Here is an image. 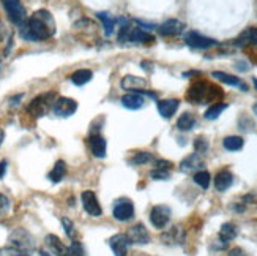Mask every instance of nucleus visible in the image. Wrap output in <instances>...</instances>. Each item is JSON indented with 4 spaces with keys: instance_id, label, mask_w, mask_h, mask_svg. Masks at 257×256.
Masks as SVG:
<instances>
[{
    "instance_id": "nucleus-1",
    "label": "nucleus",
    "mask_w": 257,
    "mask_h": 256,
    "mask_svg": "<svg viewBox=\"0 0 257 256\" xmlns=\"http://www.w3.org/2000/svg\"><path fill=\"white\" fill-rule=\"evenodd\" d=\"M19 32L24 40L43 41L51 38L55 33V22L49 11L40 10L37 13H33L24 24L19 26Z\"/></svg>"
},
{
    "instance_id": "nucleus-2",
    "label": "nucleus",
    "mask_w": 257,
    "mask_h": 256,
    "mask_svg": "<svg viewBox=\"0 0 257 256\" xmlns=\"http://www.w3.org/2000/svg\"><path fill=\"white\" fill-rule=\"evenodd\" d=\"M222 92L218 87L210 86L204 81H199L193 84L188 91V100L193 103H202V102H213L216 98H221Z\"/></svg>"
},
{
    "instance_id": "nucleus-3",
    "label": "nucleus",
    "mask_w": 257,
    "mask_h": 256,
    "mask_svg": "<svg viewBox=\"0 0 257 256\" xmlns=\"http://www.w3.org/2000/svg\"><path fill=\"white\" fill-rule=\"evenodd\" d=\"M118 40L120 43L121 41H131V43H142V44H147V43H152L153 41V37L150 33L145 32L142 27H138V26H131L128 22L123 19V27L120 29V33H118Z\"/></svg>"
},
{
    "instance_id": "nucleus-4",
    "label": "nucleus",
    "mask_w": 257,
    "mask_h": 256,
    "mask_svg": "<svg viewBox=\"0 0 257 256\" xmlns=\"http://www.w3.org/2000/svg\"><path fill=\"white\" fill-rule=\"evenodd\" d=\"M10 245L21 250L27 256H30V253L33 251V247H35V243H33V239L27 231L16 229L15 232H11V236H10Z\"/></svg>"
},
{
    "instance_id": "nucleus-5",
    "label": "nucleus",
    "mask_w": 257,
    "mask_h": 256,
    "mask_svg": "<svg viewBox=\"0 0 257 256\" xmlns=\"http://www.w3.org/2000/svg\"><path fill=\"white\" fill-rule=\"evenodd\" d=\"M2 5L7 11L8 18L11 19V22H15L16 26H22L27 21L26 8L22 7L19 0H2Z\"/></svg>"
},
{
    "instance_id": "nucleus-6",
    "label": "nucleus",
    "mask_w": 257,
    "mask_h": 256,
    "mask_svg": "<svg viewBox=\"0 0 257 256\" xmlns=\"http://www.w3.org/2000/svg\"><path fill=\"white\" fill-rule=\"evenodd\" d=\"M185 43L188 44L189 48H193V49H208L211 46H216L218 41L213 40V38H208L205 35H202V33H199V32H188L186 35H185Z\"/></svg>"
},
{
    "instance_id": "nucleus-7",
    "label": "nucleus",
    "mask_w": 257,
    "mask_h": 256,
    "mask_svg": "<svg viewBox=\"0 0 257 256\" xmlns=\"http://www.w3.org/2000/svg\"><path fill=\"white\" fill-rule=\"evenodd\" d=\"M112 214L118 221H128L134 217V204L128 198H118L114 203Z\"/></svg>"
},
{
    "instance_id": "nucleus-8",
    "label": "nucleus",
    "mask_w": 257,
    "mask_h": 256,
    "mask_svg": "<svg viewBox=\"0 0 257 256\" xmlns=\"http://www.w3.org/2000/svg\"><path fill=\"white\" fill-rule=\"evenodd\" d=\"M77 109V103L73 98H66V97H60L54 102L52 105V111L55 116L59 117H70L76 113Z\"/></svg>"
},
{
    "instance_id": "nucleus-9",
    "label": "nucleus",
    "mask_w": 257,
    "mask_h": 256,
    "mask_svg": "<svg viewBox=\"0 0 257 256\" xmlns=\"http://www.w3.org/2000/svg\"><path fill=\"white\" fill-rule=\"evenodd\" d=\"M82 206H84V210L88 214V215H92V217H99L103 214V209L101 206H99V201H98V198L95 195V192L92 190H85L82 192Z\"/></svg>"
},
{
    "instance_id": "nucleus-10",
    "label": "nucleus",
    "mask_w": 257,
    "mask_h": 256,
    "mask_svg": "<svg viewBox=\"0 0 257 256\" xmlns=\"http://www.w3.org/2000/svg\"><path fill=\"white\" fill-rule=\"evenodd\" d=\"M51 98H54V94H46V95H40L37 97L33 102L29 105L27 108V113H30L32 116H35V117H41L46 114V111L49 108V105L54 102H51Z\"/></svg>"
},
{
    "instance_id": "nucleus-11",
    "label": "nucleus",
    "mask_w": 257,
    "mask_h": 256,
    "mask_svg": "<svg viewBox=\"0 0 257 256\" xmlns=\"http://www.w3.org/2000/svg\"><path fill=\"white\" fill-rule=\"evenodd\" d=\"M171 220V209L167 206H155L150 212V221L156 229H163Z\"/></svg>"
},
{
    "instance_id": "nucleus-12",
    "label": "nucleus",
    "mask_w": 257,
    "mask_h": 256,
    "mask_svg": "<svg viewBox=\"0 0 257 256\" xmlns=\"http://www.w3.org/2000/svg\"><path fill=\"white\" fill-rule=\"evenodd\" d=\"M126 237L130 240V243H138V245H145V243L150 242V234L149 231L145 229L144 225L138 223L131 226L128 231H126Z\"/></svg>"
},
{
    "instance_id": "nucleus-13",
    "label": "nucleus",
    "mask_w": 257,
    "mask_h": 256,
    "mask_svg": "<svg viewBox=\"0 0 257 256\" xmlns=\"http://www.w3.org/2000/svg\"><path fill=\"white\" fill-rule=\"evenodd\" d=\"M185 30V24L177 19H169L158 27L161 37H178Z\"/></svg>"
},
{
    "instance_id": "nucleus-14",
    "label": "nucleus",
    "mask_w": 257,
    "mask_h": 256,
    "mask_svg": "<svg viewBox=\"0 0 257 256\" xmlns=\"http://www.w3.org/2000/svg\"><path fill=\"white\" fill-rule=\"evenodd\" d=\"M109 245L112 248L115 256H126L130 240L126 237V234H114L109 239Z\"/></svg>"
},
{
    "instance_id": "nucleus-15",
    "label": "nucleus",
    "mask_w": 257,
    "mask_h": 256,
    "mask_svg": "<svg viewBox=\"0 0 257 256\" xmlns=\"http://www.w3.org/2000/svg\"><path fill=\"white\" fill-rule=\"evenodd\" d=\"M178 106H180V102H178V100H175V98L161 100V102H158V105H156V108H158V113L164 119H171L177 113Z\"/></svg>"
},
{
    "instance_id": "nucleus-16",
    "label": "nucleus",
    "mask_w": 257,
    "mask_h": 256,
    "mask_svg": "<svg viewBox=\"0 0 257 256\" xmlns=\"http://www.w3.org/2000/svg\"><path fill=\"white\" fill-rule=\"evenodd\" d=\"M204 166V160L200 157V153H191L189 157H186L182 163H180V169L183 173H193V171H197Z\"/></svg>"
},
{
    "instance_id": "nucleus-17",
    "label": "nucleus",
    "mask_w": 257,
    "mask_h": 256,
    "mask_svg": "<svg viewBox=\"0 0 257 256\" xmlns=\"http://www.w3.org/2000/svg\"><path fill=\"white\" fill-rule=\"evenodd\" d=\"M233 184V176L230 171L222 169L215 176V188L218 192H226L227 188H230Z\"/></svg>"
},
{
    "instance_id": "nucleus-18",
    "label": "nucleus",
    "mask_w": 257,
    "mask_h": 256,
    "mask_svg": "<svg viewBox=\"0 0 257 256\" xmlns=\"http://www.w3.org/2000/svg\"><path fill=\"white\" fill-rule=\"evenodd\" d=\"M211 76H213L215 79H218V81H221V82L227 84V86L240 87V89H243L244 92L248 91V87L240 81V77H235V76H232V74H229V73H224V71H213V73H211Z\"/></svg>"
},
{
    "instance_id": "nucleus-19",
    "label": "nucleus",
    "mask_w": 257,
    "mask_h": 256,
    "mask_svg": "<svg viewBox=\"0 0 257 256\" xmlns=\"http://www.w3.org/2000/svg\"><path fill=\"white\" fill-rule=\"evenodd\" d=\"M90 149H92L93 157L104 158L106 157V139L99 135H92L90 136Z\"/></svg>"
},
{
    "instance_id": "nucleus-20",
    "label": "nucleus",
    "mask_w": 257,
    "mask_h": 256,
    "mask_svg": "<svg viewBox=\"0 0 257 256\" xmlns=\"http://www.w3.org/2000/svg\"><path fill=\"white\" fill-rule=\"evenodd\" d=\"M120 84H121V87L125 89V91L138 92V91H141L142 87L147 86V81L142 79V77H139V76H125Z\"/></svg>"
},
{
    "instance_id": "nucleus-21",
    "label": "nucleus",
    "mask_w": 257,
    "mask_h": 256,
    "mask_svg": "<svg viewBox=\"0 0 257 256\" xmlns=\"http://www.w3.org/2000/svg\"><path fill=\"white\" fill-rule=\"evenodd\" d=\"M237 46H248V44H257V29L255 27H249L244 32H241L240 35L235 40Z\"/></svg>"
},
{
    "instance_id": "nucleus-22",
    "label": "nucleus",
    "mask_w": 257,
    "mask_h": 256,
    "mask_svg": "<svg viewBox=\"0 0 257 256\" xmlns=\"http://www.w3.org/2000/svg\"><path fill=\"white\" fill-rule=\"evenodd\" d=\"M121 105H123L126 109H141L145 105V100L141 94H128L121 98Z\"/></svg>"
},
{
    "instance_id": "nucleus-23",
    "label": "nucleus",
    "mask_w": 257,
    "mask_h": 256,
    "mask_svg": "<svg viewBox=\"0 0 257 256\" xmlns=\"http://www.w3.org/2000/svg\"><path fill=\"white\" fill-rule=\"evenodd\" d=\"M238 231H237V226L233 223H224L219 229V242L222 243H229L230 240H233L237 237Z\"/></svg>"
},
{
    "instance_id": "nucleus-24",
    "label": "nucleus",
    "mask_w": 257,
    "mask_h": 256,
    "mask_svg": "<svg viewBox=\"0 0 257 256\" xmlns=\"http://www.w3.org/2000/svg\"><path fill=\"white\" fill-rule=\"evenodd\" d=\"M46 245L51 248V251L55 256H66V247L63 245L62 240L57 236H54V234L46 236Z\"/></svg>"
},
{
    "instance_id": "nucleus-25",
    "label": "nucleus",
    "mask_w": 257,
    "mask_h": 256,
    "mask_svg": "<svg viewBox=\"0 0 257 256\" xmlns=\"http://www.w3.org/2000/svg\"><path fill=\"white\" fill-rule=\"evenodd\" d=\"M96 18L103 22V26H104V33H106V37H110L112 35V32H114V27L115 24L118 22V19L112 18L109 13H96Z\"/></svg>"
},
{
    "instance_id": "nucleus-26",
    "label": "nucleus",
    "mask_w": 257,
    "mask_h": 256,
    "mask_svg": "<svg viewBox=\"0 0 257 256\" xmlns=\"http://www.w3.org/2000/svg\"><path fill=\"white\" fill-rule=\"evenodd\" d=\"M183 239H185V232L177 226H174L172 229L167 231L166 234H163V240L166 243H182Z\"/></svg>"
},
{
    "instance_id": "nucleus-27",
    "label": "nucleus",
    "mask_w": 257,
    "mask_h": 256,
    "mask_svg": "<svg viewBox=\"0 0 257 256\" xmlns=\"http://www.w3.org/2000/svg\"><path fill=\"white\" fill-rule=\"evenodd\" d=\"M65 174H66V164H65V161L59 160L57 163L54 164V168H52V171L49 173L48 177L51 179V182L57 184V182H60L63 179Z\"/></svg>"
},
{
    "instance_id": "nucleus-28",
    "label": "nucleus",
    "mask_w": 257,
    "mask_h": 256,
    "mask_svg": "<svg viewBox=\"0 0 257 256\" xmlns=\"http://www.w3.org/2000/svg\"><path fill=\"white\" fill-rule=\"evenodd\" d=\"M196 125V119L193 114H189V113H185L180 116V119L177 120V128L180 130V131H189V130H193Z\"/></svg>"
},
{
    "instance_id": "nucleus-29",
    "label": "nucleus",
    "mask_w": 257,
    "mask_h": 256,
    "mask_svg": "<svg viewBox=\"0 0 257 256\" xmlns=\"http://www.w3.org/2000/svg\"><path fill=\"white\" fill-rule=\"evenodd\" d=\"M93 77V73L90 71V70H77V71H74L73 74H71V81H73V84H76V86H84V84H87L88 81H90Z\"/></svg>"
},
{
    "instance_id": "nucleus-30",
    "label": "nucleus",
    "mask_w": 257,
    "mask_h": 256,
    "mask_svg": "<svg viewBox=\"0 0 257 256\" xmlns=\"http://www.w3.org/2000/svg\"><path fill=\"white\" fill-rule=\"evenodd\" d=\"M222 146L230 152H237V150L243 149L244 141L240 136H227V138H224V141H222Z\"/></svg>"
},
{
    "instance_id": "nucleus-31",
    "label": "nucleus",
    "mask_w": 257,
    "mask_h": 256,
    "mask_svg": "<svg viewBox=\"0 0 257 256\" xmlns=\"http://www.w3.org/2000/svg\"><path fill=\"white\" fill-rule=\"evenodd\" d=\"M224 109H227V105L226 103H215L211 105L207 111H205V119L207 120H215L221 116V113Z\"/></svg>"
},
{
    "instance_id": "nucleus-32",
    "label": "nucleus",
    "mask_w": 257,
    "mask_h": 256,
    "mask_svg": "<svg viewBox=\"0 0 257 256\" xmlns=\"http://www.w3.org/2000/svg\"><path fill=\"white\" fill-rule=\"evenodd\" d=\"M210 181H211V176L208 171H197L194 174V182L200 187V188H204V190H207V188L210 187Z\"/></svg>"
},
{
    "instance_id": "nucleus-33",
    "label": "nucleus",
    "mask_w": 257,
    "mask_h": 256,
    "mask_svg": "<svg viewBox=\"0 0 257 256\" xmlns=\"http://www.w3.org/2000/svg\"><path fill=\"white\" fill-rule=\"evenodd\" d=\"M66 256H85V250L81 242L73 240L71 245L66 248Z\"/></svg>"
},
{
    "instance_id": "nucleus-34",
    "label": "nucleus",
    "mask_w": 257,
    "mask_h": 256,
    "mask_svg": "<svg viewBox=\"0 0 257 256\" xmlns=\"http://www.w3.org/2000/svg\"><path fill=\"white\" fill-rule=\"evenodd\" d=\"M153 157H152V153L149 152H138L134 157L130 160V164H145V163H149L152 161Z\"/></svg>"
},
{
    "instance_id": "nucleus-35",
    "label": "nucleus",
    "mask_w": 257,
    "mask_h": 256,
    "mask_svg": "<svg viewBox=\"0 0 257 256\" xmlns=\"http://www.w3.org/2000/svg\"><path fill=\"white\" fill-rule=\"evenodd\" d=\"M62 225H63V229H65V232H66V236H68L70 239H76V229H74V223L70 220V218H66V217H63L62 218Z\"/></svg>"
},
{
    "instance_id": "nucleus-36",
    "label": "nucleus",
    "mask_w": 257,
    "mask_h": 256,
    "mask_svg": "<svg viewBox=\"0 0 257 256\" xmlns=\"http://www.w3.org/2000/svg\"><path fill=\"white\" fill-rule=\"evenodd\" d=\"M169 176H171L169 171L160 169V168H155V169L150 173V177H152V179H155V181H167V179H169Z\"/></svg>"
},
{
    "instance_id": "nucleus-37",
    "label": "nucleus",
    "mask_w": 257,
    "mask_h": 256,
    "mask_svg": "<svg viewBox=\"0 0 257 256\" xmlns=\"http://www.w3.org/2000/svg\"><path fill=\"white\" fill-rule=\"evenodd\" d=\"M0 256H27L26 253H22L21 250L15 248V247H5V248H0Z\"/></svg>"
},
{
    "instance_id": "nucleus-38",
    "label": "nucleus",
    "mask_w": 257,
    "mask_h": 256,
    "mask_svg": "<svg viewBox=\"0 0 257 256\" xmlns=\"http://www.w3.org/2000/svg\"><path fill=\"white\" fill-rule=\"evenodd\" d=\"M194 149H196L197 153H205L207 149H208V142H207V139H205V138H197V139L194 141Z\"/></svg>"
},
{
    "instance_id": "nucleus-39",
    "label": "nucleus",
    "mask_w": 257,
    "mask_h": 256,
    "mask_svg": "<svg viewBox=\"0 0 257 256\" xmlns=\"http://www.w3.org/2000/svg\"><path fill=\"white\" fill-rule=\"evenodd\" d=\"M156 168L169 171V169L172 168V163H171V161H166V160H158V161H156Z\"/></svg>"
},
{
    "instance_id": "nucleus-40",
    "label": "nucleus",
    "mask_w": 257,
    "mask_h": 256,
    "mask_svg": "<svg viewBox=\"0 0 257 256\" xmlns=\"http://www.w3.org/2000/svg\"><path fill=\"white\" fill-rule=\"evenodd\" d=\"M8 206H10L8 199H7L5 196L0 195V212H5V210L8 209Z\"/></svg>"
},
{
    "instance_id": "nucleus-41",
    "label": "nucleus",
    "mask_w": 257,
    "mask_h": 256,
    "mask_svg": "<svg viewBox=\"0 0 257 256\" xmlns=\"http://www.w3.org/2000/svg\"><path fill=\"white\" fill-rule=\"evenodd\" d=\"M5 37H7V27H5V24H4V21L0 19V41H4Z\"/></svg>"
},
{
    "instance_id": "nucleus-42",
    "label": "nucleus",
    "mask_w": 257,
    "mask_h": 256,
    "mask_svg": "<svg viewBox=\"0 0 257 256\" xmlns=\"http://www.w3.org/2000/svg\"><path fill=\"white\" fill-rule=\"evenodd\" d=\"M229 256H246V253H244L241 248H232L230 251H229Z\"/></svg>"
},
{
    "instance_id": "nucleus-43",
    "label": "nucleus",
    "mask_w": 257,
    "mask_h": 256,
    "mask_svg": "<svg viewBox=\"0 0 257 256\" xmlns=\"http://www.w3.org/2000/svg\"><path fill=\"white\" fill-rule=\"evenodd\" d=\"M5 171H7V161H2L0 163V179L5 176Z\"/></svg>"
},
{
    "instance_id": "nucleus-44",
    "label": "nucleus",
    "mask_w": 257,
    "mask_h": 256,
    "mask_svg": "<svg viewBox=\"0 0 257 256\" xmlns=\"http://www.w3.org/2000/svg\"><path fill=\"white\" fill-rule=\"evenodd\" d=\"M4 138H5V133L0 130V146H2V142H4Z\"/></svg>"
},
{
    "instance_id": "nucleus-45",
    "label": "nucleus",
    "mask_w": 257,
    "mask_h": 256,
    "mask_svg": "<svg viewBox=\"0 0 257 256\" xmlns=\"http://www.w3.org/2000/svg\"><path fill=\"white\" fill-rule=\"evenodd\" d=\"M252 111H254V114L257 116V103H255V105L252 106Z\"/></svg>"
},
{
    "instance_id": "nucleus-46",
    "label": "nucleus",
    "mask_w": 257,
    "mask_h": 256,
    "mask_svg": "<svg viewBox=\"0 0 257 256\" xmlns=\"http://www.w3.org/2000/svg\"><path fill=\"white\" fill-rule=\"evenodd\" d=\"M252 82H254V86H255V89H257V79H255V77L252 79Z\"/></svg>"
}]
</instances>
